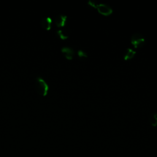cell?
<instances>
[{
	"label": "cell",
	"mask_w": 157,
	"mask_h": 157,
	"mask_svg": "<svg viewBox=\"0 0 157 157\" xmlns=\"http://www.w3.org/2000/svg\"><path fill=\"white\" fill-rule=\"evenodd\" d=\"M35 87L37 92L42 96H45L48 91V85L41 77H37L36 80Z\"/></svg>",
	"instance_id": "6da1fadb"
},
{
	"label": "cell",
	"mask_w": 157,
	"mask_h": 157,
	"mask_svg": "<svg viewBox=\"0 0 157 157\" xmlns=\"http://www.w3.org/2000/svg\"><path fill=\"white\" fill-rule=\"evenodd\" d=\"M145 42L144 37L139 33H135L131 37V42L136 48L142 47L145 44Z\"/></svg>",
	"instance_id": "7a4b0ae2"
},
{
	"label": "cell",
	"mask_w": 157,
	"mask_h": 157,
	"mask_svg": "<svg viewBox=\"0 0 157 157\" xmlns=\"http://www.w3.org/2000/svg\"><path fill=\"white\" fill-rule=\"evenodd\" d=\"M96 9L100 14H101L104 16H109V15H111L113 12L112 8L110 7H109V6L104 4H98V6L96 7Z\"/></svg>",
	"instance_id": "3957f363"
},
{
	"label": "cell",
	"mask_w": 157,
	"mask_h": 157,
	"mask_svg": "<svg viewBox=\"0 0 157 157\" xmlns=\"http://www.w3.org/2000/svg\"><path fill=\"white\" fill-rule=\"evenodd\" d=\"M61 52L64 56V57L68 59L71 60L72 59L74 56V50L69 47H64L61 48Z\"/></svg>",
	"instance_id": "277c9868"
},
{
	"label": "cell",
	"mask_w": 157,
	"mask_h": 157,
	"mask_svg": "<svg viewBox=\"0 0 157 157\" xmlns=\"http://www.w3.org/2000/svg\"><path fill=\"white\" fill-rule=\"evenodd\" d=\"M67 21V17L64 15H59L55 18V23L58 28L63 27L65 26Z\"/></svg>",
	"instance_id": "5b68a950"
},
{
	"label": "cell",
	"mask_w": 157,
	"mask_h": 157,
	"mask_svg": "<svg viewBox=\"0 0 157 157\" xmlns=\"http://www.w3.org/2000/svg\"><path fill=\"white\" fill-rule=\"evenodd\" d=\"M52 23V20L50 17H45L40 21L41 26L42 27L43 29L47 31H49L51 29Z\"/></svg>",
	"instance_id": "8992f818"
},
{
	"label": "cell",
	"mask_w": 157,
	"mask_h": 157,
	"mask_svg": "<svg viewBox=\"0 0 157 157\" xmlns=\"http://www.w3.org/2000/svg\"><path fill=\"white\" fill-rule=\"evenodd\" d=\"M136 55V52L134 51L132 49L127 48L124 55V59L125 61L129 60L132 59Z\"/></svg>",
	"instance_id": "52a82bcc"
},
{
	"label": "cell",
	"mask_w": 157,
	"mask_h": 157,
	"mask_svg": "<svg viewBox=\"0 0 157 157\" xmlns=\"http://www.w3.org/2000/svg\"><path fill=\"white\" fill-rule=\"evenodd\" d=\"M56 34H57V36L59 37V38L62 40H66L69 37L68 34L64 31L61 29L58 30L56 32Z\"/></svg>",
	"instance_id": "ba28073f"
},
{
	"label": "cell",
	"mask_w": 157,
	"mask_h": 157,
	"mask_svg": "<svg viewBox=\"0 0 157 157\" xmlns=\"http://www.w3.org/2000/svg\"><path fill=\"white\" fill-rule=\"evenodd\" d=\"M150 123L153 126H157V113H153L151 115L150 118Z\"/></svg>",
	"instance_id": "9c48e42d"
},
{
	"label": "cell",
	"mask_w": 157,
	"mask_h": 157,
	"mask_svg": "<svg viewBox=\"0 0 157 157\" xmlns=\"http://www.w3.org/2000/svg\"><path fill=\"white\" fill-rule=\"evenodd\" d=\"M77 54H78V56H79V58H86L88 57L86 53H85V52H83V50H80L77 52Z\"/></svg>",
	"instance_id": "30bf717a"
},
{
	"label": "cell",
	"mask_w": 157,
	"mask_h": 157,
	"mask_svg": "<svg viewBox=\"0 0 157 157\" xmlns=\"http://www.w3.org/2000/svg\"><path fill=\"white\" fill-rule=\"evenodd\" d=\"M88 4L89 6H90L91 7H93V8H94V9H96V7H97V6H98V4H97L96 2L93 1H88Z\"/></svg>",
	"instance_id": "8fae6325"
}]
</instances>
